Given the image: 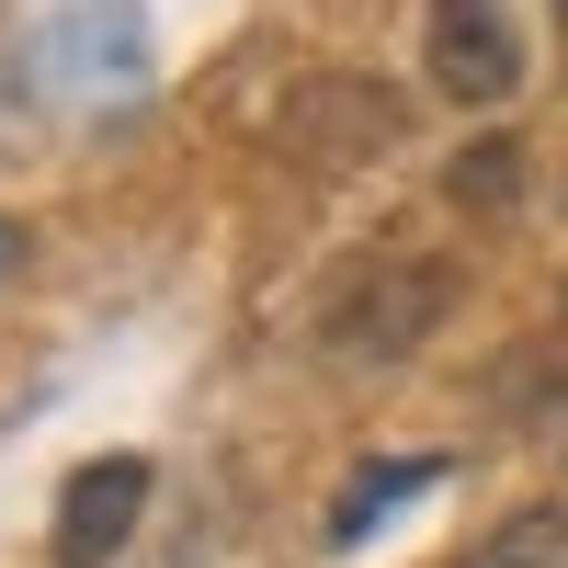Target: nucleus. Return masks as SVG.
I'll return each instance as SVG.
<instances>
[{
	"label": "nucleus",
	"mask_w": 568,
	"mask_h": 568,
	"mask_svg": "<svg viewBox=\"0 0 568 568\" xmlns=\"http://www.w3.org/2000/svg\"><path fill=\"white\" fill-rule=\"evenodd\" d=\"M444 307H455V273L444 262H364V273H342V296H329V318H318V353L329 364H409L420 342L444 329Z\"/></svg>",
	"instance_id": "1"
},
{
	"label": "nucleus",
	"mask_w": 568,
	"mask_h": 568,
	"mask_svg": "<svg viewBox=\"0 0 568 568\" xmlns=\"http://www.w3.org/2000/svg\"><path fill=\"white\" fill-rule=\"evenodd\" d=\"M433 80L444 103H511L524 91V23L500 0H433Z\"/></svg>",
	"instance_id": "2"
},
{
	"label": "nucleus",
	"mask_w": 568,
	"mask_h": 568,
	"mask_svg": "<svg viewBox=\"0 0 568 568\" xmlns=\"http://www.w3.org/2000/svg\"><path fill=\"white\" fill-rule=\"evenodd\" d=\"M284 149H307V160H387L398 149V103H387V80H307L296 103H284Z\"/></svg>",
	"instance_id": "3"
},
{
	"label": "nucleus",
	"mask_w": 568,
	"mask_h": 568,
	"mask_svg": "<svg viewBox=\"0 0 568 568\" xmlns=\"http://www.w3.org/2000/svg\"><path fill=\"white\" fill-rule=\"evenodd\" d=\"M149 511V455H91L58 500V568H103Z\"/></svg>",
	"instance_id": "4"
},
{
	"label": "nucleus",
	"mask_w": 568,
	"mask_h": 568,
	"mask_svg": "<svg viewBox=\"0 0 568 568\" xmlns=\"http://www.w3.org/2000/svg\"><path fill=\"white\" fill-rule=\"evenodd\" d=\"M433 478H444V455H375L364 478H353L342 500H329V546H364V535L387 524L398 500H420V489H433Z\"/></svg>",
	"instance_id": "5"
},
{
	"label": "nucleus",
	"mask_w": 568,
	"mask_h": 568,
	"mask_svg": "<svg viewBox=\"0 0 568 568\" xmlns=\"http://www.w3.org/2000/svg\"><path fill=\"white\" fill-rule=\"evenodd\" d=\"M444 194L466 216H511V205H524V136H478V149H455Z\"/></svg>",
	"instance_id": "6"
},
{
	"label": "nucleus",
	"mask_w": 568,
	"mask_h": 568,
	"mask_svg": "<svg viewBox=\"0 0 568 568\" xmlns=\"http://www.w3.org/2000/svg\"><path fill=\"white\" fill-rule=\"evenodd\" d=\"M466 568H568V500H524Z\"/></svg>",
	"instance_id": "7"
},
{
	"label": "nucleus",
	"mask_w": 568,
	"mask_h": 568,
	"mask_svg": "<svg viewBox=\"0 0 568 568\" xmlns=\"http://www.w3.org/2000/svg\"><path fill=\"white\" fill-rule=\"evenodd\" d=\"M12 262H23V240H12V227H0V273H12Z\"/></svg>",
	"instance_id": "8"
}]
</instances>
